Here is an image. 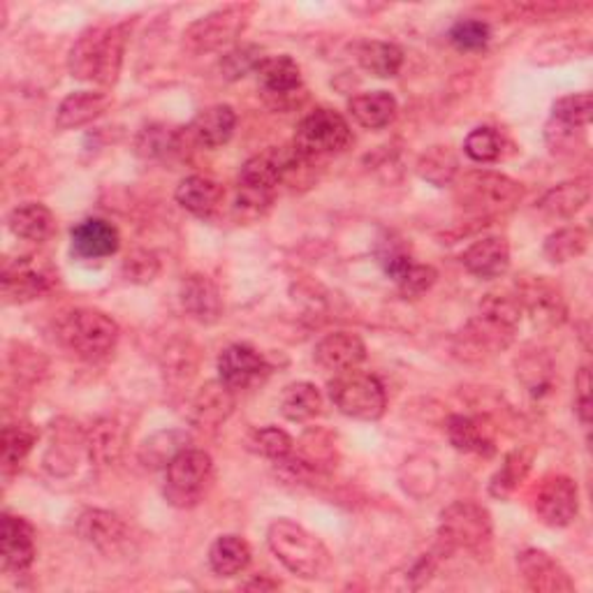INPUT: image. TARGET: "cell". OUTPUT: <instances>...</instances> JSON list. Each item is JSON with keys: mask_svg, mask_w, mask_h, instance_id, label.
<instances>
[{"mask_svg": "<svg viewBox=\"0 0 593 593\" xmlns=\"http://www.w3.org/2000/svg\"><path fill=\"white\" fill-rule=\"evenodd\" d=\"M109 96L93 93V91H75L70 93L59 111H56V128L59 130H77L81 126L93 123L102 117L109 107Z\"/></svg>", "mask_w": 593, "mask_h": 593, "instance_id": "cell-24", "label": "cell"}, {"mask_svg": "<svg viewBox=\"0 0 593 593\" xmlns=\"http://www.w3.org/2000/svg\"><path fill=\"white\" fill-rule=\"evenodd\" d=\"M436 278H438V274L434 267L413 263L397 280H394V284L399 286L404 297H419V295H425L427 290H432V286L436 284Z\"/></svg>", "mask_w": 593, "mask_h": 593, "instance_id": "cell-48", "label": "cell"}, {"mask_svg": "<svg viewBox=\"0 0 593 593\" xmlns=\"http://www.w3.org/2000/svg\"><path fill=\"white\" fill-rule=\"evenodd\" d=\"M253 449L258 452V455L271 459V462H284L288 457H293L295 452V441L290 434H286L284 429L278 427H263L250 438Z\"/></svg>", "mask_w": 593, "mask_h": 593, "instance_id": "cell-42", "label": "cell"}, {"mask_svg": "<svg viewBox=\"0 0 593 593\" xmlns=\"http://www.w3.org/2000/svg\"><path fill=\"white\" fill-rule=\"evenodd\" d=\"M267 545L284 566L304 580H323L332 571V554L293 520H276L267 531Z\"/></svg>", "mask_w": 593, "mask_h": 593, "instance_id": "cell-3", "label": "cell"}, {"mask_svg": "<svg viewBox=\"0 0 593 593\" xmlns=\"http://www.w3.org/2000/svg\"><path fill=\"white\" fill-rule=\"evenodd\" d=\"M593 117V105H591V93H575L559 98L552 107V121L563 123L569 128H586Z\"/></svg>", "mask_w": 593, "mask_h": 593, "instance_id": "cell-41", "label": "cell"}, {"mask_svg": "<svg viewBox=\"0 0 593 593\" xmlns=\"http://www.w3.org/2000/svg\"><path fill=\"white\" fill-rule=\"evenodd\" d=\"M237 128V115L230 105H211L202 109L190 123V135L197 145L207 149H218L230 142Z\"/></svg>", "mask_w": 593, "mask_h": 593, "instance_id": "cell-23", "label": "cell"}, {"mask_svg": "<svg viewBox=\"0 0 593 593\" xmlns=\"http://www.w3.org/2000/svg\"><path fill=\"white\" fill-rule=\"evenodd\" d=\"M160 274V260L154 250L137 248L123 260V276L130 284L147 286Z\"/></svg>", "mask_w": 593, "mask_h": 593, "instance_id": "cell-46", "label": "cell"}, {"mask_svg": "<svg viewBox=\"0 0 593 593\" xmlns=\"http://www.w3.org/2000/svg\"><path fill=\"white\" fill-rule=\"evenodd\" d=\"M332 404L348 417L372 422L385 413V387L372 374L346 372L336 374L329 383Z\"/></svg>", "mask_w": 593, "mask_h": 593, "instance_id": "cell-9", "label": "cell"}, {"mask_svg": "<svg viewBox=\"0 0 593 593\" xmlns=\"http://www.w3.org/2000/svg\"><path fill=\"white\" fill-rule=\"evenodd\" d=\"M181 306L197 323L214 325L223 316V297L214 280L202 274H190L181 280Z\"/></svg>", "mask_w": 593, "mask_h": 593, "instance_id": "cell-19", "label": "cell"}, {"mask_svg": "<svg viewBox=\"0 0 593 593\" xmlns=\"http://www.w3.org/2000/svg\"><path fill=\"white\" fill-rule=\"evenodd\" d=\"M38 441V429L28 422H19V425H8L3 429V471L12 473L21 466V462L31 455V449Z\"/></svg>", "mask_w": 593, "mask_h": 593, "instance_id": "cell-38", "label": "cell"}, {"mask_svg": "<svg viewBox=\"0 0 593 593\" xmlns=\"http://www.w3.org/2000/svg\"><path fill=\"white\" fill-rule=\"evenodd\" d=\"M589 197H591L589 179H575V181L559 184L541 197L538 211L552 220L554 218L566 220V218H573L577 211L584 209V205L589 202Z\"/></svg>", "mask_w": 593, "mask_h": 593, "instance_id": "cell-26", "label": "cell"}, {"mask_svg": "<svg viewBox=\"0 0 593 593\" xmlns=\"http://www.w3.org/2000/svg\"><path fill=\"white\" fill-rule=\"evenodd\" d=\"M464 151L475 162H494L501 158L503 139L494 128H475L464 142Z\"/></svg>", "mask_w": 593, "mask_h": 593, "instance_id": "cell-44", "label": "cell"}, {"mask_svg": "<svg viewBox=\"0 0 593 593\" xmlns=\"http://www.w3.org/2000/svg\"><path fill=\"white\" fill-rule=\"evenodd\" d=\"M83 447L96 466H111L121 457L123 432L115 419H98L83 438Z\"/></svg>", "mask_w": 593, "mask_h": 593, "instance_id": "cell-30", "label": "cell"}, {"mask_svg": "<svg viewBox=\"0 0 593 593\" xmlns=\"http://www.w3.org/2000/svg\"><path fill=\"white\" fill-rule=\"evenodd\" d=\"M72 256L79 260H105L121 246L119 230L105 218H87L72 228Z\"/></svg>", "mask_w": 593, "mask_h": 593, "instance_id": "cell-16", "label": "cell"}, {"mask_svg": "<svg viewBox=\"0 0 593 593\" xmlns=\"http://www.w3.org/2000/svg\"><path fill=\"white\" fill-rule=\"evenodd\" d=\"M130 21L117 26H93L83 31L70 49L68 68L81 81H96L111 87L119 79L123 53L130 38Z\"/></svg>", "mask_w": 593, "mask_h": 593, "instance_id": "cell-1", "label": "cell"}, {"mask_svg": "<svg viewBox=\"0 0 593 593\" xmlns=\"http://www.w3.org/2000/svg\"><path fill=\"white\" fill-rule=\"evenodd\" d=\"M528 462L531 459L524 455V452H513V455H507L505 464L492 477V485H490L492 496H496V498L511 496L524 480V475L528 471Z\"/></svg>", "mask_w": 593, "mask_h": 593, "instance_id": "cell-43", "label": "cell"}, {"mask_svg": "<svg viewBox=\"0 0 593 593\" xmlns=\"http://www.w3.org/2000/svg\"><path fill=\"white\" fill-rule=\"evenodd\" d=\"M586 248H589V233L580 228V225H573V228H561L552 233L545 239L543 253L550 263L563 265L584 256Z\"/></svg>", "mask_w": 593, "mask_h": 593, "instance_id": "cell-37", "label": "cell"}, {"mask_svg": "<svg viewBox=\"0 0 593 593\" xmlns=\"http://www.w3.org/2000/svg\"><path fill=\"white\" fill-rule=\"evenodd\" d=\"M250 563V545L239 535H220L209 550V566L218 577H235Z\"/></svg>", "mask_w": 593, "mask_h": 593, "instance_id": "cell-31", "label": "cell"}, {"mask_svg": "<svg viewBox=\"0 0 593 593\" xmlns=\"http://www.w3.org/2000/svg\"><path fill=\"white\" fill-rule=\"evenodd\" d=\"M357 61L364 72L380 79L397 77L404 66V51L392 42H364L357 51Z\"/></svg>", "mask_w": 593, "mask_h": 593, "instance_id": "cell-33", "label": "cell"}, {"mask_svg": "<svg viewBox=\"0 0 593 593\" xmlns=\"http://www.w3.org/2000/svg\"><path fill=\"white\" fill-rule=\"evenodd\" d=\"M280 413L290 422H306L314 419L323 411V397L320 389L314 383H293L284 392H280L278 402Z\"/></svg>", "mask_w": 593, "mask_h": 593, "instance_id": "cell-32", "label": "cell"}, {"mask_svg": "<svg viewBox=\"0 0 593 593\" xmlns=\"http://www.w3.org/2000/svg\"><path fill=\"white\" fill-rule=\"evenodd\" d=\"M580 511V490L566 475H550L535 494V515L552 528L569 526Z\"/></svg>", "mask_w": 593, "mask_h": 593, "instance_id": "cell-11", "label": "cell"}, {"mask_svg": "<svg viewBox=\"0 0 593 593\" xmlns=\"http://www.w3.org/2000/svg\"><path fill=\"white\" fill-rule=\"evenodd\" d=\"M233 411H235V389L218 378L197 389L188 408V417L195 427L216 429L233 415Z\"/></svg>", "mask_w": 593, "mask_h": 593, "instance_id": "cell-17", "label": "cell"}, {"mask_svg": "<svg viewBox=\"0 0 593 593\" xmlns=\"http://www.w3.org/2000/svg\"><path fill=\"white\" fill-rule=\"evenodd\" d=\"M492 541V517L483 505L457 501L445 507L438 526V550L452 554L457 550H480Z\"/></svg>", "mask_w": 593, "mask_h": 593, "instance_id": "cell-7", "label": "cell"}, {"mask_svg": "<svg viewBox=\"0 0 593 593\" xmlns=\"http://www.w3.org/2000/svg\"><path fill=\"white\" fill-rule=\"evenodd\" d=\"M517 569L522 582L528 591L535 593H566L573 591L569 573L543 550H524L517 559Z\"/></svg>", "mask_w": 593, "mask_h": 593, "instance_id": "cell-15", "label": "cell"}, {"mask_svg": "<svg viewBox=\"0 0 593 593\" xmlns=\"http://www.w3.org/2000/svg\"><path fill=\"white\" fill-rule=\"evenodd\" d=\"M256 75L267 96L288 98L302 87V70L290 56H271V59H265Z\"/></svg>", "mask_w": 593, "mask_h": 593, "instance_id": "cell-28", "label": "cell"}, {"mask_svg": "<svg viewBox=\"0 0 593 593\" xmlns=\"http://www.w3.org/2000/svg\"><path fill=\"white\" fill-rule=\"evenodd\" d=\"M447 438L459 452H468V455H492L494 452V443L487 429L477 419L466 415L449 417Z\"/></svg>", "mask_w": 593, "mask_h": 593, "instance_id": "cell-34", "label": "cell"}, {"mask_svg": "<svg viewBox=\"0 0 593 593\" xmlns=\"http://www.w3.org/2000/svg\"><path fill=\"white\" fill-rule=\"evenodd\" d=\"M575 385H577V415H580L582 425L589 427V419H591V378H589L586 366L580 372Z\"/></svg>", "mask_w": 593, "mask_h": 593, "instance_id": "cell-49", "label": "cell"}, {"mask_svg": "<svg viewBox=\"0 0 593 593\" xmlns=\"http://www.w3.org/2000/svg\"><path fill=\"white\" fill-rule=\"evenodd\" d=\"M188 447V436L184 432H158L151 438L145 441L142 449H139V462L149 468H167L179 452Z\"/></svg>", "mask_w": 593, "mask_h": 593, "instance_id": "cell-36", "label": "cell"}, {"mask_svg": "<svg viewBox=\"0 0 593 593\" xmlns=\"http://www.w3.org/2000/svg\"><path fill=\"white\" fill-rule=\"evenodd\" d=\"M520 372H522V380L526 389L533 394V397L535 399L545 397L552 387V376H550L552 364L541 355H531V357H524Z\"/></svg>", "mask_w": 593, "mask_h": 593, "instance_id": "cell-47", "label": "cell"}, {"mask_svg": "<svg viewBox=\"0 0 593 593\" xmlns=\"http://www.w3.org/2000/svg\"><path fill=\"white\" fill-rule=\"evenodd\" d=\"M77 533L83 543H89L105 556H115L128 550L130 545V528L128 524L109 511H83L77 520Z\"/></svg>", "mask_w": 593, "mask_h": 593, "instance_id": "cell-12", "label": "cell"}, {"mask_svg": "<svg viewBox=\"0 0 593 593\" xmlns=\"http://www.w3.org/2000/svg\"><path fill=\"white\" fill-rule=\"evenodd\" d=\"M522 304L511 295H487L480 304V314L468 320L459 334L462 357H487L505 350L513 344L515 329L522 320Z\"/></svg>", "mask_w": 593, "mask_h": 593, "instance_id": "cell-2", "label": "cell"}, {"mask_svg": "<svg viewBox=\"0 0 593 593\" xmlns=\"http://www.w3.org/2000/svg\"><path fill=\"white\" fill-rule=\"evenodd\" d=\"M522 197V184L490 169H475L455 181V202L473 216L505 214L515 209Z\"/></svg>", "mask_w": 593, "mask_h": 593, "instance_id": "cell-4", "label": "cell"}, {"mask_svg": "<svg viewBox=\"0 0 593 593\" xmlns=\"http://www.w3.org/2000/svg\"><path fill=\"white\" fill-rule=\"evenodd\" d=\"M350 117L369 130H380L389 126L397 117V98L387 91H372V93H362L350 98L348 102Z\"/></svg>", "mask_w": 593, "mask_h": 593, "instance_id": "cell-29", "label": "cell"}, {"mask_svg": "<svg viewBox=\"0 0 593 593\" xmlns=\"http://www.w3.org/2000/svg\"><path fill=\"white\" fill-rule=\"evenodd\" d=\"M462 263L475 278H501L511 267V246L503 237H483L466 248Z\"/></svg>", "mask_w": 593, "mask_h": 593, "instance_id": "cell-20", "label": "cell"}, {"mask_svg": "<svg viewBox=\"0 0 593 593\" xmlns=\"http://www.w3.org/2000/svg\"><path fill=\"white\" fill-rule=\"evenodd\" d=\"M0 556L6 573H26L36 561V531L23 517L3 515L0 524Z\"/></svg>", "mask_w": 593, "mask_h": 593, "instance_id": "cell-13", "label": "cell"}, {"mask_svg": "<svg viewBox=\"0 0 593 593\" xmlns=\"http://www.w3.org/2000/svg\"><path fill=\"white\" fill-rule=\"evenodd\" d=\"M218 374L225 385L237 392L260 383L269 374V366L265 357L253 346L235 344L220 353Z\"/></svg>", "mask_w": 593, "mask_h": 593, "instance_id": "cell-14", "label": "cell"}, {"mask_svg": "<svg viewBox=\"0 0 593 593\" xmlns=\"http://www.w3.org/2000/svg\"><path fill=\"white\" fill-rule=\"evenodd\" d=\"M135 149L145 160H167L181 149V132L162 123L147 126L137 135Z\"/></svg>", "mask_w": 593, "mask_h": 593, "instance_id": "cell-35", "label": "cell"}, {"mask_svg": "<svg viewBox=\"0 0 593 593\" xmlns=\"http://www.w3.org/2000/svg\"><path fill=\"white\" fill-rule=\"evenodd\" d=\"M223 186L216 179L202 175L186 177L175 192L177 202L195 216H211L223 205Z\"/></svg>", "mask_w": 593, "mask_h": 593, "instance_id": "cell-27", "label": "cell"}, {"mask_svg": "<svg viewBox=\"0 0 593 593\" xmlns=\"http://www.w3.org/2000/svg\"><path fill=\"white\" fill-rule=\"evenodd\" d=\"M8 228L14 237L23 241L42 244L56 233V218L45 205L26 202L8 214Z\"/></svg>", "mask_w": 593, "mask_h": 593, "instance_id": "cell-25", "label": "cell"}, {"mask_svg": "<svg viewBox=\"0 0 593 593\" xmlns=\"http://www.w3.org/2000/svg\"><path fill=\"white\" fill-rule=\"evenodd\" d=\"M165 471V498L177 507H192L211 485L214 459L205 449L186 447Z\"/></svg>", "mask_w": 593, "mask_h": 593, "instance_id": "cell-8", "label": "cell"}, {"mask_svg": "<svg viewBox=\"0 0 593 593\" xmlns=\"http://www.w3.org/2000/svg\"><path fill=\"white\" fill-rule=\"evenodd\" d=\"M250 12H253L250 6H225L220 10L209 12L202 19H197L195 23L188 26V31L184 36L188 49L202 53L230 45L241 36L250 19Z\"/></svg>", "mask_w": 593, "mask_h": 593, "instance_id": "cell-10", "label": "cell"}, {"mask_svg": "<svg viewBox=\"0 0 593 593\" xmlns=\"http://www.w3.org/2000/svg\"><path fill=\"white\" fill-rule=\"evenodd\" d=\"M314 357L325 372H332L336 376L357 369V366L366 359V346L357 334L336 332L323 338L314 350Z\"/></svg>", "mask_w": 593, "mask_h": 593, "instance_id": "cell-18", "label": "cell"}, {"mask_svg": "<svg viewBox=\"0 0 593 593\" xmlns=\"http://www.w3.org/2000/svg\"><path fill=\"white\" fill-rule=\"evenodd\" d=\"M278 582H269V580H256V582H248L246 589H276Z\"/></svg>", "mask_w": 593, "mask_h": 593, "instance_id": "cell-50", "label": "cell"}, {"mask_svg": "<svg viewBox=\"0 0 593 593\" xmlns=\"http://www.w3.org/2000/svg\"><path fill=\"white\" fill-rule=\"evenodd\" d=\"M517 299L522 308L528 310L535 327L552 329L559 327L563 318H566V304H563L561 293L554 286L545 284V280H533V284H528L522 290Z\"/></svg>", "mask_w": 593, "mask_h": 593, "instance_id": "cell-22", "label": "cell"}, {"mask_svg": "<svg viewBox=\"0 0 593 593\" xmlns=\"http://www.w3.org/2000/svg\"><path fill=\"white\" fill-rule=\"evenodd\" d=\"M51 288V276L36 267L31 258H19L3 271V295L8 302L23 304L38 299Z\"/></svg>", "mask_w": 593, "mask_h": 593, "instance_id": "cell-21", "label": "cell"}, {"mask_svg": "<svg viewBox=\"0 0 593 593\" xmlns=\"http://www.w3.org/2000/svg\"><path fill=\"white\" fill-rule=\"evenodd\" d=\"M492 31L485 21L480 19H464L452 26L449 42L462 51H480L490 45Z\"/></svg>", "mask_w": 593, "mask_h": 593, "instance_id": "cell-45", "label": "cell"}, {"mask_svg": "<svg viewBox=\"0 0 593 593\" xmlns=\"http://www.w3.org/2000/svg\"><path fill=\"white\" fill-rule=\"evenodd\" d=\"M265 61L263 49L258 45H241L228 51L220 59V75L228 81H237L248 72H256Z\"/></svg>", "mask_w": 593, "mask_h": 593, "instance_id": "cell-40", "label": "cell"}, {"mask_svg": "<svg viewBox=\"0 0 593 593\" xmlns=\"http://www.w3.org/2000/svg\"><path fill=\"white\" fill-rule=\"evenodd\" d=\"M417 172L422 179H427L434 186H445L457 177L459 160L449 147H434L419 158Z\"/></svg>", "mask_w": 593, "mask_h": 593, "instance_id": "cell-39", "label": "cell"}, {"mask_svg": "<svg viewBox=\"0 0 593 593\" xmlns=\"http://www.w3.org/2000/svg\"><path fill=\"white\" fill-rule=\"evenodd\" d=\"M61 342L81 359H102L117 348L119 325L102 310L77 308L61 323Z\"/></svg>", "mask_w": 593, "mask_h": 593, "instance_id": "cell-5", "label": "cell"}, {"mask_svg": "<svg viewBox=\"0 0 593 593\" xmlns=\"http://www.w3.org/2000/svg\"><path fill=\"white\" fill-rule=\"evenodd\" d=\"M350 126L338 111L316 109L297 126L293 147L304 160L318 162L323 158L342 154L350 145Z\"/></svg>", "mask_w": 593, "mask_h": 593, "instance_id": "cell-6", "label": "cell"}]
</instances>
